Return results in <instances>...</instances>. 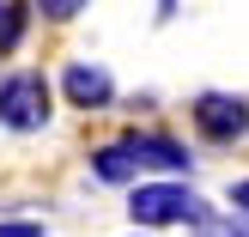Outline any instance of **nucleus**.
<instances>
[{"instance_id":"nucleus-4","label":"nucleus","mask_w":249,"mask_h":237,"mask_svg":"<svg viewBox=\"0 0 249 237\" xmlns=\"http://www.w3.org/2000/svg\"><path fill=\"white\" fill-rule=\"evenodd\" d=\"M61 85H67V97H73L79 109H104L109 97H116V79H109L104 67H91V61H73Z\"/></svg>"},{"instance_id":"nucleus-3","label":"nucleus","mask_w":249,"mask_h":237,"mask_svg":"<svg viewBox=\"0 0 249 237\" xmlns=\"http://www.w3.org/2000/svg\"><path fill=\"white\" fill-rule=\"evenodd\" d=\"M189 116H195V128H201L207 140H219V146L249 134V104H243V97H231V91H201Z\"/></svg>"},{"instance_id":"nucleus-6","label":"nucleus","mask_w":249,"mask_h":237,"mask_svg":"<svg viewBox=\"0 0 249 237\" xmlns=\"http://www.w3.org/2000/svg\"><path fill=\"white\" fill-rule=\"evenodd\" d=\"M91 170H97L104 182H128L140 164H134V152H128V146H104V152H91Z\"/></svg>"},{"instance_id":"nucleus-1","label":"nucleus","mask_w":249,"mask_h":237,"mask_svg":"<svg viewBox=\"0 0 249 237\" xmlns=\"http://www.w3.org/2000/svg\"><path fill=\"white\" fill-rule=\"evenodd\" d=\"M134 225H207V201L189 189H177V182H140L134 189Z\"/></svg>"},{"instance_id":"nucleus-10","label":"nucleus","mask_w":249,"mask_h":237,"mask_svg":"<svg viewBox=\"0 0 249 237\" xmlns=\"http://www.w3.org/2000/svg\"><path fill=\"white\" fill-rule=\"evenodd\" d=\"M231 207H237V213H249V182H231Z\"/></svg>"},{"instance_id":"nucleus-5","label":"nucleus","mask_w":249,"mask_h":237,"mask_svg":"<svg viewBox=\"0 0 249 237\" xmlns=\"http://www.w3.org/2000/svg\"><path fill=\"white\" fill-rule=\"evenodd\" d=\"M122 146L134 152V164H152V170H189V146H177L170 134H128Z\"/></svg>"},{"instance_id":"nucleus-8","label":"nucleus","mask_w":249,"mask_h":237,"mask_svg":"<svg viewBox=\"0 0 249 237\" xmlns=\"http://www.w3.org/2000/svg\"><path fill=\"white\" fill-rule=\"evenodd\" d=\"M36 12L43 18H73V12H85V0H36Z\"/></svg>"},{"instance_id":"nucleus-2","label":"nucleus","mask_w":249,"mask_h":237,"mask_svg":"<svg viewBox=\"0 0 249 237\" xmlns=\"http://www.w3.org/2000/svg\"><path fill=\"white\" fill-rule=\"evenodd\" d=\"M0 122L18 134L43 128L49 122V79L43 73H12V79H0Z\"/></svg>"},{"instance_id":"nucleus-9","label":"nucleus","mask_w":249,"mask_h":237,"mask_svg":"<svg viewBox=\"0 0 249 237\" xmlns=\"http://www.w3.org/2000/svg\"><path fill=\"white\" fill-rule=\"evenodd\" d=\"M0 237H49V231L31 225V219H6V225H0Z\"/></svg>"},{"instance_id":"nucleus-7","label":"nucleus","mask_w":249,"mask_h":237,"mask_svg":"<svg viewBox=\"0 0 249 237\" xmlns=\"http://www.w3.org/2000/svg\"><path fill=\"white\" fill-rule=\"evenodd\" d=\"M18 31H24V12L12 6V0H0V55H6V49L18 43Z\"/></svg>"}]
</instances>
